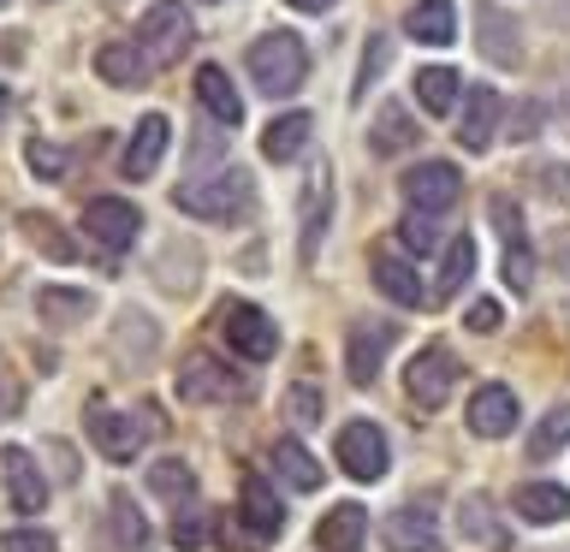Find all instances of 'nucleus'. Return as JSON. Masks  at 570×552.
<instances>
[{"mask_svg":"<svg viewBox=\"0 0 570 552\" xmlns=\"http://www.w3.org/2000/svg\"><path fill=\"white\" fill-rule=\"evenodd\" d=\"M190 42H196V24H190V12L178 7V0H155V7L142 12L137 48H142L149 66H178L190 53Z\"/></svg>","mask_w":570,"mask_h":552,"instance_id":"7ed1b4c3","label":"nucleus"},{"mask_svg":"<svg viewBox=\"0 0 570 552\" xmlns=\"http://www.w3.org/2000/svg\"><path fill=\"white\" fill-rule=\"evenodd\" d=\"M196 101L208 107V119L220 125V131L244 125V96H238V83H232L220 66H203V71H196Z\"/></svg>","mask_w":570,"mask_h":552,"instance_id":"aec40b11","label":"nucleus"},{"mask_svg":"<svg viewBox=\"0 0 570 552\" xmlns=\"http://www.w3.org/2000/svg\"><path fill=\"white\" fill-rule=\"evenodd\" d=\"M399 345V327L392 321H356L351 338H345V374L356 386H374V374H381V356Z\"/></svg>","mask_w":570,"mask_h":552,"instance_id":"f8f14e48","label":"nucleus"},{"mask_svg":"<svg viewBox=\"0 0 570 552\" xmlns=\"http://www.w3.org/2000/svg\"><path fill=\"white\" fill-rule=\"evenodd\" d=\"M107 523H114V534H119V546H125V552H149V541H155V529L142 523L137 499H125V493H114V505H107Z\"/></svg>","mask_w":570,"mask_h":552,"instance_id":"72a5a7b5","label":"nucleus"},{"mask_svg":"<svg viewBox=\"0 0 570 552\" xmlns=\"http://www.w3.org/2000/svg\"><path fill=\"white\" fill-rule=\"evenodd\" d=\"M368 274H374V285H381V297H392L399 309H416L422 303V279H416V267H410L404 256H386L381 249V256L368 262Z\"/></svg>","mask_w":570,"mask_h":552,"instance_id":"a878e982","label":"nucleus"},{"mask_svg":"<svg viewBox=\"0 0 570 552\" xmlns=\"http://www.w3.org/2000/svg\"><path fill=\"white\" fill-rule=\"evenodd\" d=\"M238 516L249 523V534H256V541H274V534L285 529V505H279V493L267 487L262 475H244V505H238Z\"/></svg>","mask_w":570,"mask_h":552,"instance_id":"5701e85b","label":"nucleus"},{"mask_svg":"<svg viewBox=\"0 0 570 552\" xmlns=\"http://www.w3.org/2000/svg\"><path fill=\"white\" fill-rule=\"evenodd\" d=\"M203 541H208V523H203V511L185 499V505H178V516H173V546H178V552H196Z\"/></svg>","mask_w":570,"mask_h":552,"instance_id":"79ce46f5","label":"nucleus"},{"mask_svg":"<svg viewBox=\"0 0 570 552\" xmlns=\"http://www.w3.org/2000/svg\"><path fill=\"white\" fill-rule=\"evenodd\" d=\"M96 71H101L114 89H142V83H149V60H142L137 42H107V48L96 53Z\"/></svg>","mask_w":570,"mask_h":552,"instance_id":"c85d7f7f","label":"nucleus"},{"mask_svg":"<svg viewBox=\"0 0 570 552\" xmlns=\"http://www.w3.org/2000/svg\"><path fill=\"white\" fill-rule=\"evenodd\" d=\"M285 7H292V12H327L333 0H285Z\"/></svg>","mask_w":570,"mask_h":552,"instance_id":"8fccbe9b","label":"nucleus"},{"mask_svg":"<svg viewBox=\"0 0 570 552\" xmlns=\"http://www.w3.org/2000/svg\"><path fill=\"white\" fill-rule=\"evenodd\" d=\"M30 172L53 185V178H66V172H71V155L60 149V142H48V137H30Z\"/></svg>","mask_w":570,"mask_h":552,"instance_id":"ea45409f","label":"nucleus"},{"mask_svg":"<svg viewBox=\"0 0 570 552\" xmlns=\"http://www.w3.org/2000/svg\"><path fill=\"white\" fill-rule=\"evenodd\" d=\"M155 345H160V333H155L137 309H125V315H119V356H125V368H137Z\"/></svg>","mask_w":570,"mask_h":552,"instance_id":"e433bc0d","label":"nucleus"},{"mask_svg":"<svg viewBox=\"0 0 570 552\" xmlns=\"http://www.w3.org/2000/svg\"><path fill=\"white\" fill-rule=\"evenodd\" d=\"M452 386H458V356L445 345H428V351L410 356L404 392H410V404H416V410H440L445 398H452Z\"/></svg>","mask_w":570,"mask_h":552,"instance_id":"39448f33","label":"nucleus"},{"mask_svg":"<svg viewBox=\"0 0 570 552\" xmlns=\"http://www.w3.org/2000/svg\"><path fill=\"white\" fill-rule=\"evenodd\" d=\"M517 392L511 386H475V398H470V410H463V422H470V434L475 440H505L511 427H517Z\"/></svg>","mask_w":570,"mask_h":552,"instance_id":"f3484780","label":"nucleus"},{"mask_svg":"<svg viewBox=\"0 0 570 552\" xmlns=\"http://www.w3.org/2000/svg\"><path fill=\"white\" fill-rule=\"evenodd\" d=\"M386 60H392V42H386L381 30H374L368 42H363V71H356V83H351V96H356V101H363L368 89H374V78L386 71Z\"/></svg>","mask_w":570,"mask_h":552,"instance_id":"4c0bfd02","label":"nucleus"},{"mask_svg":"<svg viewBox=\"0 0 570 552\" xmlns=\"http://www.w3.org/2000/svg\"><path fill=\"white\" fill-rule=\"evenodd\" d=\"M309 131H315V119L303 114V107H292V114H279V119L262 131V155H267V160H297L303 149H309Z\"/></svg>","mask_w":570,"mask_h":552,"instance_id":"cd10ccee","label":"nucleus"},{"mask_svg":"<svg viewBox=\"0 0 570 552\" xmlns=\"http://www.w3.org/2000/svg\"><path fill=\"white\" fill-rule=\"evenodd\" d=\"M149 493H155V499H167V505H185V499L196 493L190 463H178V457H155V463H149Z\"/></svg>","mask_w":570,"mask_h":552,"instance_id":"f704fd0d","label":"nucleus"},{"mask_svg":"<svg viewBox=\"0 0 570 552\" xmlns=\"http://www.w3.org/2000/svg\"><path fill=\"white\" fill-rule=\"evenodd\" d=\"M0 7H7V0H0Z\"/></svg>","mask_w":570,"mask_h":552,"instance_id":"5fc2aeb1","label":"nucleus"},{"mask_svg":"<svg viewBox=\"0 0 570 552\" xmlns=\"http://www.w3.org/2000/svg\"><path fill=\"white\" fill-rule=\"evenodd\" d=\"M463 321H470V333H493V327H499V303H493V297H475Z\"/></svg>","mask_w":570,"mask_h":552,"instance_id":"49530a36","label":"nucleus"},{"mask_svg":"<svg viewBox=\"0 0 570 552\" xmlns=\"http://www.w3.org/2000/svg\"><path fill=\"white\" fill-rule=\"evenodd\" d=\"M381 541L392 552H445L440 529H434V511H428V505H399L381 523Z\"/></svg>","mask_w":570,"mask_h":552,"instance_id":"a211bd4d","label":"nucleus"},{"mask_svg":"<svg viewBox=\"0 0 570 552\" xmlns=\"http://www.w3.org/2000/svg\"><path fill=\"white\" fill-rule=\"evenodd\" d=\"M0 487H7V505L24 511V516H36L48 505V475L36 470V457L24 445H7V452H0Z\"/></svg>","mask_w":570,"mask_h":552,"instance_id":"ddd939ff","label":"nucleus"},{"mask_svg":"<svg viewBox=\"0 0 570 552\" xmlns=\"http://www.w3.org/2000/svg\"><path fill=\"white\" fill-rule=\"evenodd\" d=\"M24 231H30V244H36V249H48L53 262H71V256H78V249H71V238H66V231L53 226V220H42V214H24Z\"/></svg>","mask_w":570,"mask_h":552,"instance_id":"58836bf2","label":"nucleus"},{"mask_svg":"<svg viewBox=\"0 0 570 552\" xmlns=\"http://www.w3.org/2000/svg\"><path fill=\"white\" fill-rule=\"evenodd\" d=\"M559 125H564V137H570V96L559 101Z\"/></svg>","mask_w":570,"mask_h":552,"instance_id":"603ef678","label":"nucleus"},{"mask_svg":"<svg viewBox=\"0 0 570 552\" xmlns=\"http://www.w3.org/2000/svg\"><path fill=\"white\" fill-rule=\"evenodd\" d=\"M422 142V125L410 119V107L404 101H381V119H374V131H368V149L374 155H404V149H416Z\"/></svg>","mask_w":570,"mask_h":552,"instance_id":"b1692460","label":"nucleus"},{"mask_svg":"<svg viewBox=\"0 0 570 552\" xmlns=\"http://www.w3.org/2000/svg\"><path fill=\"white\" fill-rule=\"evenodd\" d=\"M0 552H60L48 529H7L0 534Z\"/></svg>","mask_w":570,"mask_h":552,"instance_id":"c03bdc74","label":"nucleus"},{"mask_svg":"<svg viewBox=\"0 0 570 552\" xmlns=\"http://www.w3.org/2000/svg\"><path fill=\"white\" fill-rule=\"evenodd\" d=\"M493 226H499V238H505V285L529 297V285H534V249H529V231H523V220H517L511 196H493Z\"/></svg>","mask_w":570,"mask_h":552,"instance_id":"4468645a","label":"nucleus"},{"mask_svg":"<svg viewBox=\"0 0 570 552\" xmlns=\"http://www.w3.org/2000/svg\"><path fill=\"white\" fill-rule=\"evenodd\" d=\"M363 534H368V511L356 505V499H345V505H333L327 516H321L315 546L321 552H363Z\"/></svg>","mask_w":570,"mask_h":552,"instance_id":"412c9836","label":"nucleus"},{"mask_svg":"<svg viewBox=\"0 0 570 552\" xmlns=\"http://www.w3.org/2000/svg\"><path fill=\"white\" fill-rule=\"evenodd\" d=\"M173 203L185 208L190 220L232 226L249 208V172L244 167H220V172H208V178H185V185L173 190Z\"/></svg>","mask_w":570,"mask_h":552,"instance_id":"f257e3e1","label":"nucleus"},{"mask_svg":"<svg viewBox=\"0 0 570 552\" xmlns=\"http://www.w3.org/2000/svg\"><path fill=\"white\" fill-rule=\"evenodd\" d=\"M552 262H559V274L570 279V231H559V238H552Z\"/></svg>","mask_w":570,"mask_h":552,"instance_id":"09e8293b","label":"nucleus"},{"mask_svg":"<svg viewBox=\"0 0 570 552\" xmlns=\"http://www.w3.org/2000/svg\"><path fill=\"white\" fill-rule=\"evenodd\" d=\"M285 410H292L297 427H315L321 422V392L315 386H292V392H285Z\"/></svg>","mask_w":570,"mask_h":552,"instance_id":"37998d69","label":"nucleus"},{"mask_svg":"<svg viewBox=\"0 0 570 552\" xmlns=\"http://www.w3.org/2000/svg\"><path fill=\"white\" fill-rule=\"evenodd\" d=\"M552 18H559V24L570 30V0H552Z\"/></svg>","mask_w":570,"mask_h":552,"instance_id":"3c124183","label":"nucleus"},{"mask_svg":"<svg viewBox=\"0 0 570 552\" xmlns=\"http://www.w3.org/2000/svg\"><path fill=\"white\" fill-rule=\"evenodd\" d=\"M570 445V404H552L541 422H534V434H529V457L534 463H547V457H559Z\"/></svg>","mask_w":570,"mask_h":552,"instance_id":"c9c22d12","label":"nucleus"},{"mask_svg":"<svg viewBox=\"0 0 570 552\" xmlns=\"http://www.w3.org/2000/svg\"><path fill=\"white\" fill-rule=\"evenodd\" d=\"M274 470L285 475V487H297V493H315L321 481H327V475H321V463L303 452L297 440H279V445H274Z\"/></svg>","mask_w":570,"mask_h":552,"instance_id":"473e14b6","label":"nucleus"},{"mask_svg":"<svg viewBox=\"0 0 570 552\" xmlns=\"http://www.w3.org/2000/svg\"><path fill=\"white\" fill-rule=\"evenodd\" d=\"M249 78H256L262 96H292L309 78V48L297 42L292 30H267L262 42H249Z\"/></svg>","mask_w":570,"mask_h":552,"instance_id":"f03ea898","label":"nucleus"},{"mask_svg":"<svg viewBox=\"0 0 570 552\" xmlns=\"http://www.w3.org/2000/svg\"><path fill=\"white\" fill-rule=\"evenodd\" d=\"M89 440H96V457L107 463H131L142 452V434H155V416H137V410H101V404H89Z\"/></svg>","mask_w":570,"mask_h":552,"instance_id":"20e7f679","label":"nucleus"},{"mask_svg":"<svg viewBox=\"0 0 570 552\" xmlns=\"http://www.w3.org/2000/svg\"><path fill=\"white\" fill-rule=\"evenodd\" d=\"M517 516H523V523H564L570 516V487H552V481H529V487H517Z\"/></svg>","mask_w":570,"mask_h":552,"instance_id":"bb28decb","label":"nucleus"},{"mask_svg":"<svg viewBox=\"0 0 570 552\" xmlns=\"http://www.w3.org/2000/svg\"><path fill=\"white\" fill-rule=\"evenodd\" d=\"M333 220V167H309L303 178V231H297V256L315 262L321 256V231Z\"/></svg>","mask_w":570,"mask_h":552,"instance_id":"2eb2a0df","label":"nucleus"},{"mask_svg":"<svg viewBox=\"0 0 570 552\" xmlns=\"http://www.w3.org/2000/svg\"><path fill=\"white\" fill-rule=\"evenodd\" d=\"M338 470L351 481H381L392 470V445L374 422H345L338 427Z\"/></svg>","mask_w":570,"mask_h":552,"instance_id":"423d86ee","label":"nucleus"},{"mask_svg":"<svg viewBox=\"0 0 570 552\" xmlns=\"http://www.w3.org/2000/svg\"><path fill=\"white\" fill-rule=\"evenodd\" d=\"M470 274H475V238L463 231V238H452V244H445V262H440L434 297H440V303H445V297H458L463 285H470Z\"/></svg>","mask_w":570,"mask_h":552,"instance_id":"2f4dec72","label":"nucleus"},{"mask_svg":"<svg viewBox=\"0 0 570 552\" xmlns=\"http://www.w3.org/2000/svg\"><path fill=\"white\" fill-rule=\"evenodd\" d=\"M493 131H499V96H493L488 83H475L470 101H463V119H458V142L470 155H481L493 142Z\"/></svg>","mask_w":570,"mask_h":552,"instance_id":"4be33fe9","label":"nucleus"},{"mask_svg":"<svg viewBox=\"0 0 570 552\" xmlns=\"http://www.w3.org/2000/svg\"><path fill=\"white\" fill-rule=\"evenodd\" d=\"M48 457L60 463V481H78V457H71V445H66V440H53V445H48Z\"/></svg>","mask_w":570,"mask_h":552,"instance_id":"de8ad7c7","label":"nucleus"},{"mask_svg":"<svg viewBox=\"0 0 570 552\" xmlns=\"http://www.w3.org/2000/svg\"><path fill=\"white\" fill-rule=\"evenodd\" d=\"M458 534H463V541H475L481 552H511V529L505 523H499V516H493V505H488V499H463V505H458Z\"/></svg>","mask_w":570,"mask_h":552,"instance_id":"393cba45","label":"nucleus"},{"mask_svg":"<svg viewBox=\"0 0 570 552\" xmlns=\"http://www.w3.org/2000/svg\"><path fill=\"white\" fill-rule=\"evenodd\" d=\"M458 71L452 66H422L416 71V101L428 107V119H445V114H452V107H458Z\"/></svg>","mask_w":570,"mask_h":552,"instance_id":"7c9ffc66","label":"nucleus"},{"mask_svg":"<svg viewBox=\"0 0 570 552\" xmlns=\"http://www.w3.org/2000/svg\"><path fill=\"white\" fill-rule=\"evenodd\" d=\"M7 107H12V96H7V83H0V119H7Z\"/></svg>","mask_w":570,"mask_h":552,"instance_id":"864d4df0","label":"nucleus"},{"mask_svg":"<svg viewBox=\"0 0 570 552\" xmlns=\"http://www.w3.org/2000/svg\"><path fill=\"white\" fill-rule=\"evenodd\" d=\"M178 398L185 404H226V398H244V374L214 363V356H190L178 368Z\"/></svg>","mask_w":570,"mask_h":552,"instance_id":"9d476101","label":"nucleus"},{"mask_svg":"<svg viewBox=\"0 0 570 552\" xmlns=\"http://www.w3.org/2000/svg\"><path fill=\"white\" fill-rule=\"evenodd\" d=\"M399 238L416 249V256H428V249L440 244V214H416V208H410V214H404V226H399Z\"/></svg>","mask_w":570,"mask_h":552,"instance_id":"a19ab883","label":"nucleus"},{"mask_svg":"<svg viewBox=\"0 0 570 552\" xmlns=\"http://www.w3.org/2000/svg\"><path fill=\"white\" fill-rule=\"evenodd\" d=\"M226 345L238 351V363H267L279 351V327L267 321V309L256 303H232L226 309Z\"/></svg>","mask_w":570,"mask_h":552,"instance_id":"9b49d317","label":"nucleus"},{"mask_svg":"<svg viewBox=\"0 0 570 552\" xmlns=\"http://www.w3.org/2000/svg\"><path fill=\"white\" fill-rule=\"evenodd\" d=\"M404 36L422 48H445L458 42V7L452 0H416V7L404 12Z\"/></svg>","mask_w":570,"mask_h":552,"instance_id":"6ab92c4d","label":"nucleus"},{"mask_svg":"<svg viewBox=\"0 0 570 552\" xmlns=\"http://www.w3.org/2000/svg\"><path fill=\"white\" fill-rule=\"evenodd\" d=\"M83 231H89V238H96L101 249L125 256V249L137 244V231H142V214L125 203V196H96V203L83 208Z\"/></svg>","mask_w":570,"mask_h":552,"instance_id":"1a4fd4ad","label":"nucleus"},{"mask_svg":"<svg viewBox=\"0 0 570 552\" xmlns=\"http://www.w3.org/2000/svg\"><path fill=\"white\" fill-rule=\"evenodd\" d=\"M463 196V172L452 160H422V167L404 172V203L416 214H445Z\"/></svg>","mask_w":570,"mask_h":552,"instance_id":"0eeeda50","label":"nucleus"},{"mask_svg":"<svg viewBox=\"0 0 570 552\" xmlns=\"http://www.w3.org/2000/svg\"><path fill=\"white\" fill-rule=\"evenodd\" d=\"M167 137H173L167 114H142L137 131H131V142H125V155H119V172L131 178V185H142V178L160 167V155H167Z\"/></svg>","mask_w":570,"mask_h":552,"instance_id":"dca6fc26","label":"nucleus"},{"mask_svg":"<svg viewBox=\"0 0 570 552\" xmlns=\"http://www.w3.org/2000/svg\"><path fill=\"white\" fill-rule=\"evenodd\" d=\"M89 309H96L89 292H66V285H42V292H36V315H42L48 327H78Z\"/></svg>","mask_w":570,"mask_h":552,"instance_id":"c756f323","label":"nucleus"},{"mask_svg":"<svg viewBox=\"0 0 570 552\" xmlns=\"http://www.w3.org/2000/svg\"><path fill=\"white\" fill-rule=\"evenodd\" d=\"M534 131H541V101H517V107H511V137L529 142Z\"/></svg>","mask_w":570,"mask_h":552,"instance_id":"a18cd8bd","label":"nucleus"},{"mask_svg":"<svg viewBox=\"0 0 570 552\" xmlns=\"http://www.w3.org/2000/svg\"><path fill=\"white\" fill-rule=\"evenodd\" d=\"M475 53L493 66H505V71L523 66V24H517L505 7H493V0L475 7Z\"/></svg>","mask_w":570,"mask_h":552,"instance_id":"6e6552de","label":"nucleus"}]
</instances>
